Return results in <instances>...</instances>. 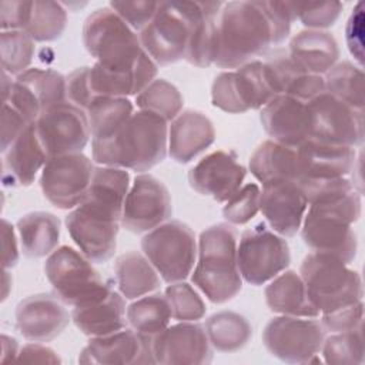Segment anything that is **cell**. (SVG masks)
<instances>
[{"instance_id":"53","label":"cell","mask_w":365,"mask_h":365,"mask_svg":"<svg viewBox=\"0 0 365 365\" xmlns=\"http://www.w3.org/2000/svg\"><path fill=\"white\" fill-rule=\"evenodd\" d=\"M14 231V227L7 221L1 220V247H3V267L4 269L13 268L19 262L20 251L19 241Z\"/></svg>"},{"instance_id":"52","label":"cell","mask_w":365,"mask_h":365,"mask_svg":"<svg viewBox=\"0 0 365 365\" xmlns=\"http://www.w3.org/2000/svg\"><path fill=\"white\" fill-rule=\"evenodd\" d=\"M30 125V123L9 104H3L1 113V153Z\"/></svg>"},{"instance_id":"32","label":"cell","mask_w":365,"mask_h":365,"mask_svg":"<svg viewBox=\"0 0 365 365\" xmlns=\"http://www.w3.org/2000/svg\"><path fill=\"white\" fill-rule=\"evenodd\" d=\"M222 6V1H195L188 47L184 58L190 64L197 67H208L214 64L217 19Z\"/></svg>"},{"instance_id":"49","label":"cell","mask_w":365,"mask_h":365,"mask_svg":"<svg viewBox=\"0 0 365 365\" xmlns=\"http://www.w3.org/2000/svg\"><path fill=\"white\" fill-rule=\"evenodd\" d=\"M33 10V1L3 0L0 3V27L1 31L26 30Z\"/></svg>"},{"instance_id":"8","label":"cell","mask_w":365,"mask_h":365,"mask_svg":"<svg viewBox=\"0 0 365 365\" xmlns=\"http://www.w3.org/2000/svg\"><path fill=\"white\" fill-rule=\"evenodd\" d=\"M44 272L57 298L77 307L106 295L111 287L103 281L91 261L68 245L56 248L46 259Z\"/></svg>"},{"instance_id":"36","label":"cell","mask_w":365,"mask_h":365,"mask_svg":"<svg viewBox=\"0 0 365 365\" xmlns=\"http://www.w3.org/2000/svg\"><path fill=\"white\" fill-rule=\"evenodd\" d=\"M125 315L127 322L135 332L151 338L163 332L173 317L165 294L160 292L137 298L127 307Z\"/></svg>"},{"instance_id":"17","label":"cell","mask_w":365,"mask_h":365,"mask_svg":"<svg viewBox=\"0 0 365 365\" xmlns=\"http://www.w3.org/2000/svg\"><path fill=\"white\" fill-rule=\"evenodd\" d=\"M173 214L165 184L151 174H138L127 192L121 225L131 232H145L165 222Z\"/></svg>"},{"instance_id":"48","label":"cell","mask_w":365,"mask_h":365,"mask_svg":"<svg viewBox=\"0 0 365 365\" xmlns=\"http://www.w3.org/2000/svg\"><path fill=\"white\" fill-rule=\"evenodd\" d=\"M364 319V302L358 301L335 311L322 314L321 324L325 331L331 332H345L362 327Z\"/></svg>"},{"instance_id":"26","label":"cell","mask_w":365,"mask_h":365,"mask_svg":"<svg viewBox=\"0 0 365 365\" xmlns=\"http://www.w3.org/2000/svg\"><path fill=\"white\" fill-rule=\"evenodd\" d=\"M47 160L36 125L30 124L3 153V184L29 187Z\"/></svg>"},{"instance_id":"44","label":"cell","mask_w":365,"mask_h":365,"mask_svg":"<svg viewBox=\"0 0 365 365\" xmlns=\"http://www.w3.org/2000/svg\"><path fill=\"white\" fill-rule=\"evenodd\" d=\"M173 318L177 321H197L205 315V304L192 285L178 281L165 289Z\"/></svg>"},{"instance_id":"39","label":"cell","mask_w":365,"mask_h":365,"mask_svg":"<svg viewBox=\"0 0 365 365\" xmlns=\"http://www.w3.org/2000/svg\"><path fill=\"white\" fill-rule=\"evenodd\" d=\"M325 91L364 111V71L351 61L336 63L325 74Z\"/></svg>"},{"instance_id":"34","label":"cell","mask_w":365,"mask_h":365,"mask_svg":"<svg viewBox=\"0 0 365 365\" xmlns=\"http://www.w3.org/2000/svg\"><path fill=\"white\" fill-rule=\"evenodd\" d=\"M114 275L125 299H137L160 287V274L148 258L137 251H128L115 259Z\"/></svg>"},{"instance_id":"54","label":"cell","mask_w":365,"mask_h":365,"mask_svg":"<svg viewBox=\"0 0 365 365\" xmlns=\"http://www.w3.org/2000/svg\"><path fill=\"white\" fill-rule=\"evenodd\" d=\"M19 361L23 362H38V364H60L61 359L60 356L56 354V351H53L50 346L41 345L38 342H33V344H27L24 345L17 356Z\"/></svg>"},{"instance_id":"42","label":"cell","mask_w":365,"mask_h":365,"mask_svg":"<svg viewBox=\"0 0 365 365\" xmlns=\"http://www.w3.org/2000/svg\"><path fill=\"white\" fill-rule=\"evenodd\" d=\"M1 70L19 76L29 70L34 56V40L24 30H9L0 34Z\"/></svg>"},{"instance_id":"40","label":"cell","mask_w":365,"mask_h":365,"mask_svg":"<svg viewBox=\"0 0 365 365\" xmlns=\"http://www.w3.org/2000/svg\"><path fill=\"white\" fill-rule=\"evenodd\" d=\"M137 107L165 121H173L182 110L184 98L178 88L164 78H155L135 96Z\"/></svg>"},{"instance_id":"6","label":"cell","mask_w":365,"mask_h":365,"mask_svg":"<svg viewBox=\"0 0 365 365\" xmlns=\"http://www.w3.org/2000/svg\"><path fill=\"white\" fill-rule=\"evenodd\" d=\"M83 44L96 63L114 70L134 68L148 56L138 34L110 7L97 9L86 19Z\"/></svg>"},{"instance_id":"2","label":"cell","mask_w":365,"mask_h":365,"mask_svg":"<svg viewBox=\"0 0 365 365\" xmlns=\"http://www.w3.org/2000/svg\"><path fill=\"white\" fill-rule=\"evenodd\" d=\"M128 190L130 174L124 168L96 167L86 197L66 217L71 240L91 262L114 255Z\"/></svg>"},{"instance_id":"11","label":"cell","mask_w":365,"mask_h":365,"mask_svg":"<svg viewBox=\"0 0 365 365\" xmlns=\"http://www.w3.org/2000/svg\"><path fill=\"white\" fill-rule=\"evenodd\" d=\"M277 96L261 60L220 73L211 86L212 106L230 114L262 108Z\"/></svg>"},{"instance_id":"13","label":"cell","mask_w":365,"mask_h":365,"mask_svg":"<svg viewBox=\"0 0 365 365\" xmlns=\"http://www.w3.org/2000/svg\"><path fill=\"white\" fill-rule=\"evenodd\" d=\"M324 341L325 328L319 321L308 317H275L262 331V342L268 352L288 364L319 361L317 356Z\"/></svg>"},{"instance_id":"18","label":"cell","mask_w":365,"mask_h":365,"mask_svg":"<svg viewBox=\"0 0 365 365\" xmlns=\"http://www.w3.org/2000/svg\"><path fill=\"white\" fill-rule=\"evenodd\" d=\"M155 364L202 365L212 361V345L207 329L192 321L167 327L153 338Z\"/></svg>"},{"instance_id":"35","label":"cell","mask_w":365,"mask_h":365,"mask_svg":"<svg viewBox=\"0 0 365 365\" xmlns=\"http://www.w3.org/2000/svg\"><path fill=\"white\" fill-rule=\"evenodd\" d=\"M91 140L111 137L134 114L133 103L127 97H96L86 110Z\"/></svg>"},{"instance_id":"29","label":"cell","mask_w":365,"mask_h":365,"mask_svg":"<svg viewBox=\"0 0 365 365\" xmlns=\"http://www.w3.org/2000/svg\"><path fill=\"white\" fill-rule=\"evenodd\" d=\"M288 56L301 70L322 76L336 64L339 47L331 33L307 29L291 38Z\"/></svg>"},{"instance_id":"20","label":"cell","mask_w":365,"mask_h":365,"mask_svg":"<svg viewBox=\"0 0 365 365\" xmlns=\"http://www.w3.org/2000/svg\"><path fill=\"white\" fill-rule=\"evenodd\" d=\"M78 362L91 365L155 364L153 338L144 336L133 328H124L103 336H91L80 352Z\"/></svg>"},{"instance_id":"50","label":"cell","mask_w":365,"mask_h":365,"mask_svg":"<svg viewBox=\"0 0 365 365\" xmlns=\"http://www.w3.org/2000/svg\"><path fill=\"white\" fill-rule=\"evenodd\" d=\"M88 71H90V67H78L66 77V80H67V101L83 108L84 111L91 104V101L96 98L90 88Z\"/></svg>"},{"instance_id":"33","label":"cell","mask_w":365,"mask_h":365,"mask_svg":"<svg viewBox=\"0 0 365 365\" xmlns=\"http://www.w3.org/2000/svg\"><path fill=\"white\" fill-rule=\"evenodd\" d=\"M16 230L21 251L29 258L50 255L60 241V220L47 211H34L23 215Z\"/></svg>"},{"instance_id":"15","label":"cell","mask_w":365,"mask_h":365,"mask_svg":"<svg viewBox=\"0 0 365 365\" xmlns=\"http://www.w3.org/2000/svg\"><path fill=\"white\" fill-rule=\"evenodd\" d=\"M308 110L312 138L352 148L362 145L364 111L351 107L328 91L308 101Z\"/></svg>"},{"instance_id":"31","label":"cell","mask_w":365,"mask_h":365,"mask_svg":"<svg viewBox=\"0 0 365 365\" xmlns=\"http://www.w3.org/2000/svg\"><path fill=\"white\" fill-rule=\"evenodd\" d=\"M265 302L272 312L291 317L315 318L319 311L308 298L301 275L292 269L282 271L265 287Z\"/></svg>"},{"instance_id":"5","label":"cell","mask_w":365,"mask_h":365,"mask_svg":"<svg viewBox=\"0 0 365 365\" xmlns=\"http://www.w3.org/2000/svg\"><path fill=\"white\" fill-rule=\"evenodd\" d=\"M237 247L238 234L230 224L220 222L200 234L198 262L191 281L214 304L232 299L242 288Z\"/></svg>"},{"instance_id":"45","label":"cell","mask_w":365,"mask_h":365,"mask_svg":"<svg viewBox=\"0 0 365 365\" xmlns=\"http://www.w3.org/2000/svg\"><path fill=\"white\" fill-rule=\"evenodd\" d=\"M295 19L308 30H324L335 24L344 9L341 1H291Z\"/></svg>"},{"instance_id":"22","label":"cell","mask_w":365,"mask_h":365,"mask_svg":"<svg viewBox=\"0 0 365 365\" xmlns=\"http://www.w3.org/2000/svg\"><path fill=\"white\" fill-rule=\"evenodd\" d=\"M70 314L57 295L34 294L19 302L16 325L19 332L31 342H48L68 325Z\"/></svg>"},{"instance_id":"37","label":"cell","mask_w":365,"mask_h":365,"mask_svg":"<svg viewBox=\"0 0 365 365\" xmlns=\"http://www.w3.org/2000/svg\"><path fill=\"white\" fill-rule=\"evenodd\" d=\"M212 348L221 352H234L244 348L252 336L248 319L234 311H220L205 322Z\"/></svg>"},{"instance_id":"9","label":"cell","mask_w":365,"mask_h":365,"mask_svg":"<svg viewBox=\"0 0 365 365\" xmlns=\"http://www.w3.org/2000/svg\"><path fill=\"white\" fill-rule=\"evenodd\" d=\"M141 250L167 284L184 281L197 258L195 234L181 221H167L143 237Z\"/></svg>"},{"instance_id":"47","label":"cell","mask_w":365,"mask_h":365,"mask_svg":"<svg viewBox=\"0 0 365 365\" xmlns=\"http://www.w3.org/2000/svg\"><path fill=\"white\" fill-rule=\"evenodd\" d=\"M113 9L134 31H141L154 19L160 1L153 0H133V1H110Z\"/></svg>"},{"instance_id":"25","label":"cell","mask_w":365,"mask_h":365,"mask_svg":"<svg viewBox=\"0 0 365 365\" xmlns=\"http://www.w3.org/2000/svg\"><path fill=\"white\" fill-rule=\"evenodd\" d=\"M215 141L212 121L201 111L180 113L168 128V153L180 164L192 161Z\"/></svg>"},{"instance_id":"30","label":"cell","mask_w":365,"mask_h":365,"mask_svg":"<svg viewBox=\"0 0 365 365\" xmlns=\"http://www.w3.org/2000/svg\"><path fill=\"white\" fill-rule=\"evenodd\" d=\"M250 171L262 184L271 181L301 180L297 147L267 140L250 157Z\"/></svg>"},{"instance_id":"43","label":"cell","mask_w":365,"mask_h":365,"mask_svg":"<svg viewBox=\"0 0 365 365\" xmlns=\"http://www.w3.org/2000/svg\"><path fill=\"white\" fill-rule=\"evenodd\" d=\"M321 352L327 364L336 365H361L364 364V338L362 327L335 332L329 338H325Z\"/></svg>"},{"instance_id":"46","label":"cell","mask_w":365,"mask_h":365,"mask_svg":"<svg viewBox=\"0 0 365 365\" xmlns=\"http://www.w3.org/2000/svg\"><path fill=\"white\" fill-rule=\"evenodd\" d=\"M261 190L257 184L250 182L242 185L224 205V218L235 225H242L251 221L259 211Z\"/></svg>"},{"instance_id":"10","label":"cell","mask_w":365,"mask_h":365,"mask_svg":"<svg viewBox=\"0 0 365 365\" xmlns=\"http://www.w3.org/2000/svg\"><path fill=\"white\" fill-rule=\"evenodd\" d=\"M195 1H160L154 19L138 37L145 53L158 66L185 58Z\"/></svg>"},{"instance_id":"51","label":"cell","mask_w":365,"mask_h":365,"mask_svg":"<svg viewBox=\"0 0 365 365\" xmlns=\"http://www.w3.org/2000/svg\"><path fill=\"white\" fill-rule=\"evenodd\" d=\"M362 33H364V3L359 1L346 23L345 29V37H346V44L351 51V54L355 57V60L359 63V67H362L364 63V54H362Z\"/></svg>"},{"instance_id":"1","label":"cell","mask_w":365,"mask_h":365,"mask_svg":"<svg viewBox=\"0 0 365 365\" xmlns=\"http://www.w3.org/2000/svg\"><path fill=\"white\" fill-rule=\"evenodd\" d=\"M299 184L308 200L301 230L304 242L312 251L331 254L351 264L358 250L352 224L362 211L355 184L346 177L302 180Z\"/></svg>"},{"instance_id":"28","label":"cell","mask_w":365,"mask_h":365,"mask_svg":"<svg viewBox=\"0 0 365 365\" xmlns=\"http://www.w3.org/2000/svg\"><path fill=\"white\" fill-rule=\"evenodd\" d=\"M125 312L124 297L111 288L106 295L74 307L71 319L84 335L103 336L125 328Z\"/></svg>"},{"instance_id":"38","label":"cell","mask_w":365,"mask_h":365,"mask_svg":"<svg viewBox=\"0 0 365 365\" xmlns=\"http://www.w3.org/2000/svg\"><path fill=\"white\" fill-rule=\"evenodd\" d=\"M16 80L24 84L31 93L41 114L67 101V80L56 70L33 67L19 74Z\"/></svg>"},{"instance_id":"55","label":"cell","mask_w":365,"mask_h":365,"mask_svg":"<svg viewBox=\"0 0 365 365\" xmlns=\"http://www.w3.org/2000/svg\"><path fill=\"white\" fill-rule=\"evenodd\" d=\"M19 344L13 336H9L6 334L1 335V362H7L11 359H17L19 356Z\"/></svg>"},{"instance_id":"21","label":"cell","mask_w":365,"mask_h":365,"mask_svg":"<svg viewBox=\"0 0 365 365\" xmlns=\"http://www.w3.org/2000/svg\"><path fill=\"white\" fill-rule=\"evenodd\" d=\"M308 208L307 195L297 181H271L262 184L259 210L274 232L292 237L302 225Z\"/></svg>"},{"instance_id":"27","label":"cell","mask_w":365,"mask_h":365,"mask_svg":"<svg viewBox=\"0 0 365 365\" xmlns=\"http://www.w3.org/2000/svg\"><path fill=\"white\" fill-rule=\"evenodd\" d=\"M264 66L268 80L278 96L285 94L308 103L325 91L324 77L301 70L287 51H274L264 61Z\"/></svg>"},{"instance_id":"12","label":"cell","mask_w":365,"mask_h":365,"mask_svg":"<svg viewBox=\"0 0 365 365\" xmlns=\"http://www.w3.org/2000/svg\"><path fill=\"white\" fill-rule=\"evenodd\" d=\"M237 261L242 279L259 287L288 268L291 252L284 237L261 222L241 234Z\"/></svg>"},{"instance_id":"4","label":"cell","mask_w":365,"mask_h":365,"mask_svg":"<svg viewBox=\"0 0 365 365\" xmlns=\"http://www.w3.org/2000/svg\"><path fill=\"white\" fill-rule=\"evenodd\" d=\"M100 165L144 173L160 164L168 150L167 121L148 111L134 113L111 137L91 140Z\"/></svg>"},{"instance_id":"14","label":"cell","mask_w":365,"mask_h":365,"mask_svg":"<svg viewBox=\"0 0 365 365\" xmlns=\"http://www.w3.org/2000/svg\"><path fill=\"white\" fill-rule=\"evenodd\" d=\"M94 170L93 161L83 153L51 157L40 175L43 195L60 210H73L86 197Z\"/></svg>"},{"instance_id":"41","label":"cell","mask_w":365,"mask_h":365,"mask_svg":"<svg viewBox=\"0 0 365 365\" xmlns=\"http://www.w3.org/2000/svg\"><path fill=\"white\" fill-rule=\"evenodd\" d=\"M67 24V10L63 3L34 0L26 33L34 41H53L61 37Z\"/></svg>"},{"instance_id":"7","label":"cell","mask_w":365,"mask_h":365,"mask_svg":"<svg viewBox=\"0 0 365 365\" xmlns=\"http://www.w3.org/2000/svg\"><path fill=\"white\" fill-rule=\"evenodd\" d=\"M307 294L319 314L362 301V279L342 259L325 254L309 252L299 268Z\"/></svg>"},{"instance_id":"23","label":"cell","mask_w":365,"mask_h":365,"mask_svg":"<svg viewBox=\"0 0 365 365\" xmlns=\"http://www.w3.org/2000/svg\"><path fill=\"white\" fill-rule=\"evenodd\" d=\"M261 124L271 140L298 147L311 137V115L308 103L291 96H277L261 108Z\"/></svg>"},{"instance_id":"24","label":"cell","mask_w":365,"mask_h":365,"mask_svg":"<svg viewBox=\"0 0 365 365\" xmlns=\"http://www.w3.org/2000/svg\"><path fill=\"white\" fill-rule=\"evenodd\" d=\"M301 180L338 178L354 171L355 148L309 137L297 147Z\"/></svg>"},{"instance_id":"19","label":"cell","mask_w":365,"mask_h":365,"mask_svg":"<svg viewBox=\"0 0 365 365\" xmlns=\"http://www.w3.org/2000/svg\"><path fill=\"white\" fill-rule=\"evenodd\" d=\"M247 168L231 150H217L202 157L188 173V182L201 195L227 202L241 187Z\"/></svg>"},{"instance_id":"16","label":"cell","mask_w":365,"mask_h":365,"mask_svg":"<svg viewBox=\"0 0 365 365\" xmlns=\"http://www.w3.org/2000/svg\"><path fill=\"white\" fill-rule=\"evenodd\" d=\"M34 125L47 158L81 153L91 137L87 113L68 101L44 111Z\"/></svg>"},{"instance_id":"3","label":"cell","mask_w":365,"mask_h":365,"mask_svg":"<svg viewBox=\"0 0 365 365\" xmlns=\"http://www.w3.org/2000/svg\"><path fill=\"white\" fill-rule=\"evenodd\" d=\"M279 43L268 1L224 3L217 19L214 64L235 70Z\"/></svg>"}]
</instances>
